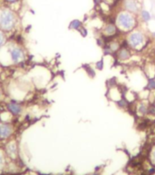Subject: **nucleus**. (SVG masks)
Returning <instances> with one entry per match:
<instances>
[{
	"label": "nucleus",
	"mask_w": 155,
	"mask_h": 175,
	"mask_svg": "<svg viewBox=\"0 0 155 175\" xmlns=\"http://www.w3.org/2000/svg\"><path fill=\"white\" fill-rule=\"evenodd\" d=\"M7 44V36L6 32L0 29V49Z\"/></svg>",
	"instance_id": "obj_16"
},
{
	"label": "nucleus",
	"mask_w": 155,
	"mask_h": 175,
	"mask_svg": "<svg viewBox=\"0 0 155 175\" xmlns=\"http://www.w3.org/2000/svg\"><path fill=\"white\" fill-rule=\"evenodd\" d=\"M148 106H149V104H146L145 102H143V101L139 102V103L137 104V105H136V109H135L136 113H137L139 116H141V117L147 115Z\"/></svg>",
	"instance_id": "obj_10"
},
{
	"label": "nucleus",
	"mask_w": 155,
	"mask_h": 175,
	"mask_svg": "<svg viewBox=\"0 0 155 175\" xmlns=\"http://www.w3.org/2000/svg\"><path fill=\"white\" fill-rule=\"evenodd\" d=\"M85 67H86L85 69H86V73H87V75H88L89 77H91V78H94L95 75H96V73H95L94 68H93L91 65H86Z\"/></svg>",
	"instance_id": "obj_15"
},
{
	"label": "nucleus",
	"mask_w": 155,
	"mask_h": 175,
	"mask_svg": "<svg viewBox=\"0 0 155 175\" xmlns=\"http://www.w3.org/2000/svg\"><path fill=\"white\" fill-rule=\"evenodd\" d=\"M21 0H4V2L6 4H8L9 6H13V5H16V4H18Z\"/></svg>",
	"instance_id": "obj_21"
},
{
	"label": "nucleus",
	"mask_w": 155,
	"mask_h": 175,
	"mask_svg": "<svg viewBox=\"0 0 155 175\" xmlns=\"http://www.w3.org/2000/svg\"><path fill=\"white\" fill-rule=\"evenodd\" d=\"M116 104L119 108H122V109H123V108H126V107H127L128 103H127V100H125L124 97H123V98H121L120 100L117 101Z\"/></svg>",
	"instance_id": "obj_17"
},
{
	"label": "nucleus",
	"mask_w": 155,
	"mask_h": 175,
	"mask_svg": "<svg viewBox=\"0 0 155 175\" xmlns=\"http://www.w3.org/2000/svg\"><path fill=\"white\" fill-rule=\"evenodd\" d=\"M121 9L130 12L133 15L138 16L141 9V3L139 0H122Z\"/></svg>",
	"instance_id": "obj_6"
},
{
	"label": "nucleus",
	"mask_w": 155,
	"mask_h": 175,
	"mask_svg": "<svg viewBox=\"0 0 155 175\" xmlns=\"http://www.w3.org/2000/svg\"><path fill=\"white\" fill-rule=\"evenodd\" d=\"M120 31L114 22H108L102 26L101 35L104 39H111L120 34Z\"/></svg>",
	"instance_id": "obj_5"
},
{
	"label": "nucleus",
	"mask_w": 155,
	"mask_h": 175,
	"mask_svg": "<svg viewBox=\"0 0 155 175\" xmlns=\"http://www.w3.org/2000/svg\"><path fill=\"white\" fill-rule=\"evenodd\" d=\"M117 59L121 62H125L131 59L132 54V50L128 47L127 46H121V47L118 49L116 53H115Z\"/></svg>",
	"instance_id": "obj_8"
},
{
	"label": "nucleus",
	"mask_w": 155,
	"mask_h": 175,
	"mask_svg": "<svg viewBox=\"0 0 155 175\" xmlns=\"http://www.w3.org/2000/svg\"><path fill=\"white\" fill-rule=\"evenodd\" d=\"M152 36H153V37L155 38V31L154 32H152Z\"/></svg>",
	"instance_id": "obj_28"
},
{
	"label": "nucleus",
	"mask_w": 155,
	"mask_h": 175,
	"mask_svg": "<svg viewBox=\"0 0 155 175\" xmlns=\"http://www.w3.org/2000/svg\"><path fill=\"white\" fill-rule=\"evenodd\" d=\"M1 8H1V5H0V10H1Z\"/></svg>",
	"instance_id": "obj_31"
},
{
	"label": "nucleus",
	"mask_w": 155,
	"mask_h": 175,
	"mask_svg": "<svg viewBox=\"0 0 155 175\" xmlns=\"http://www.w3.org/2000/svg\"><path fill=\"white\" fill-rule=\"evenodd\" d=\"M96 44L98 45V46L103 47L106 45V40L103 37H98V38H96Z\"/></svg>",
	"instance_id": "obj_20"
},
{
	"label": "nucleus",
	"mask_w": 155,
	"mask_h": 175,
	"mask_svg": "<svg viewBox=\"0 0 155 175\" xmlns=\"http://www.w3.org/2000/svg\"><path fill=\"white\" fill-rule=\"evenodd\" d=\"M14 134V126L8 122L0 123V141L9 140Z\"/></svg>",
	"instance_id": "obj_7"
},
{
	"label": "nucleus",
	"mask_w": 155,
	"mask_h": 175,
	"mask_svg": "<svg viewBox=\"0 0 155 175\" xmlns=\"http://www.w3.org/2000/svg\"><path fill=\"white\" fill-rule=\"evenodd\" d=\"M2 97H3V89H2L1 85H0V100L2 99Z\"/></svg>",
	"instance_id": "obj_27"
},
{
	"label": "nucleus",
	"mask_w": 155,
	"mask_h": 175,
	"mask_svg": "<svg viewBox=\"0 0 155 175\" xmlns=\"http://www.w3.org/2000/svg\"><path fill=\"white\" fill-rule=\"evenodd\" d=\"M93 175H99V173H94Z\"/></svg>",
	"instance_id": "obj_29"
},
{
	"label": "nucleus",
	"mask_w": 155,
	"mask_h": 175,
	"mask_svg": "<svg viewBox=\"0 0 155 175\" xmlns=\"http://www.w3.org/2000/svg\"><path fill=\"white\" fill-rule=\"evenodd\" d=\"M84 26V24L81 20L79 19H74L70 22L69 24V29L70 30H76L79 31L82 27Z\"/></svg>",
	"instance_id": "obj_13"
},
{
	"label": "nucleus",
	"mask_w": 155,
	"mask_h": 175,
	"mask_svg": "<svg viewBox=\"0 0 155 175\" xmlns=\"http://www.w3.org/2000/svg\"><path fill=\"white\" fill-rule=\"evenodd\" d=\"M0 72H1V64H0Z\"/></svg>",
	"instance_id": "obj_30"
},
{
	"label": "nucleus",
	"mask_w": 155,
	"mask_h": 175,
	"mask_svg": "<svg viewBox=\"0 0 155 175\" xmlns=\"http://www.w3.org/2000/svg\"><path fill=\"white\" fill-rule=\"evenodd\" d=\"M147 114L150 116H155V104H149Z\"/></svg>",
	"instance_id": "obj_19"
},
{
	"label": "nucleus",
	"mask_w": 155,
	"mask_h": 175,
	"mask_svg": "<svg viewBox=\"0 0 155 175\" xmlns=\"http://www.w3.org/2000/svg\"><path fill=\"white\" fill-rule=\"evenodd\" d=\"M103 67H104V62H103V59H101V60H99V61H97L96 63H95V69L96 70H98V71H102V69H103Z\"/></svg>",
	"instance_id": "obj_18"
},
{
	"label": "nucleus",
	"mask_w": 155,
	"mask_h": 175,
	"mask_svg": "<svg viewBox=\"0 0 155 175\" xmlns=\"http://www.w3.org/2000/svg\"><path fill=\"white\" fill-rule=\"evenodd\" d=\"M103 2H105V3H107V4H109V5H113L114 2H115V0H102Z\"/></svg>",
	"instance_id": "obj_25"
},
{
	"label": "nucleus",
	"mask_w": 155,
	"mask_h": 175,
	"mask_svg": "<svg viewBox=\"0 0 155 175\" xmlns=\"http://www.w3.org/2000/svg\"><path fill=\"white\" fill-rule=\"evenodd\" d=\"M5 164V156H4V153L0 151V169L4 166Z\"/></svg>",
	"instance_id": "obj_22"
},
{
	"label": "nucleus",
	"mask_w": 155,
	"mask_h": 175,
	"mask_svg": "<svg viewBox=\"0 0 155 175\" xmlns=\"http://www.w3.org/2000/svg\"><path fill=\"white\" fill-rule=\"evenodd\" d=\"M6 152L8 153V156L12 158L16 156V152H17V147H16V143L15 141H10L6 145Z\"/></svg>",
	"instance_id": "obj_11"
},
{
	"label": "nucleus",
	"mask_w": 155,
	"mask_h": 175,
	"mask_svg": "<svg viewBox=\"0 0 155 175\" xmlns=\"http://www.w3.org/2000/svg\"><path fill=\"white\" fill-rule=\"evenodd\" d=\"M152 159L155 161V145L153 146L152 150Z\"/></svg>",
	"instance_id": "obj_26"
},
{
	"label": "nucleus",
	"mask_w": 155,
	"mask_h": 175,
	"mask_svg": "<svg viewBox=\"0 0 155 175\" xmlns=\"http://www.w3.org/2000/svg\"><path fill=\"white\" fill-rule=\"evenodd\" d=\"M79 32H80V34H81V35H82L84 37L86 36H87V34H88V33H87V29H86L85 26H83V27H82L80 30H79Z\"/></svg>",
	"instance_id": "obj_23"
},
{
	"label": "nucleus",
	"mask_w": 155,
	"mask_h": 175,
	"mask_svg": "<svg viewBox=\"0 0 155 175\" xmlns=\"http://www.w3.org/2000/svg\"><path fill=\"white\" fill-rule=\"evenodd\" d=\"M125 42L126 46L131 50L141 51L147 46L148 39L144 32L135 28L131 32L126 34Z\"/></svg>",
	"instance_id": "obj_2"
},
{
	"label": "nucleus",
	"mask_w": 155,
	"mask_h": 175,
	"mask_svg": "<svg viewBox=\"0 0 155 175\" xmlns=\"http://www.w3.org/2000/svg\"><path fill=\"white\" fill-rule=\"evenodd\" d=\"M114 23L121 33L131 32L138 25V17L130 12L120 9L114 16Z\"/></svg>",
	"instance_id": "obj_1"
},
{
	"label": "nucleus",
	"mask_w": 155,
	"mask_h": 175,
	"mask_svg": "<svg viewBox=\"0 0 155 175\" xmlns=\"http://www.w3.org/2000/svg\"><path fill=\"white\" fill-rule=\"evenodd\" d=\"M146 89L149 91H155V76L148 78L146 83Z\"/></svg>",
	"instance_id": "obj_14"
},
{
	"label": "nucleus",
	"mask_w": 155,
	"mask_h": 175,
	"mask_svg": "<svg viewBox=\"0 0 155 175\" xmlns=\"http://www.w3.org/2000/svg\"><path fill=\"white\" fill-rule=\"evenodd\" d=\"M7 110L12 114V116H19L23 112V106L18 102L12 100L7 104Z\"/></svg>",
	"instance_id": "obj_9"
},
{
	"label": "nucleus",
	"mask_w": 155,
	"mask_h": 175,
	"mask_svg": "<svg viewBox=\"0 0 155 175\" xmlns=\"http://www.w3.org/2000/svg\"><path fill=\"white\" fill-rule=\"evenodd\" d=\"M102 2V0H93V4L95 7H99Z\"/></svg>",
	"instance_id": "obj_24"
},
{
	"label": "nucleus",
	"mask_w": 155,
	"mask_h": 175,
	"mask_svg": "<svg viewBox=\"0 0 155 175\" xmlns=\"http://www.w3.org/2000/svg\"><path fill=\"white\" fill-rule=\"evenodd\" d=\"M139 16L140 18L141 19V21L144 22V23H149L152 20V14L148 10H146V9H141L140 11Z\"/></svg>",
	"instance_id": "obj_12"
},
{
	"label": "nucleus",
	"mask_w": 155,
	"mask_h": 175,
	"mask_svg": "<svg viewBox=\"0 0 155 175\" xmlns=\"http://www.w3.org/2000/svg\"><path fill=\"white\" fill-rule=\"evenodd\" d=\"M17 24L16 14L9 8H2L0 10V29L4 32H12Z\"/></svg>",
	"instance_id": "obj_3"
},
{
	"label": "nucleus",
	"mask_w": 155,
	"mask_h": 175,
	"mask_svg": "<svg viewBox=\"0 0 155 175\" xmlns=\"http://www.w3.org/2000/svg\"><path fill=\"white\" fill-rule=\"evenodd\" d=\"M2 48L8 54V62L11 64H19L25 60V53L20 46L14 44H6Z\"/></svg>",
	"instance_id": "obj_4"
}]
</instances>
